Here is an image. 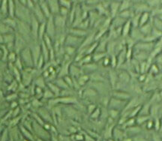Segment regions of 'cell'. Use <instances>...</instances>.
<instances>
[{"label":"cell","instance_id":"obj_1","mask_svg":"<svg viewBox=\"0 0 162 141\" xmlns=\"http://www.w3.org/2000/svg\"><path fill=\"white\" fill-rule=\"evenodd\" d=\"M20 57L21 60L26 67H32L34 65V59L29 47H26L20 52Z\"/></svg>","mask_w":162,"mask_h":141},{"label":"cell","instance_id":"obj_2","mask_svg":"<svg viewBox=\"0 0 162 141\" xmlns=\"http://www.w3.org/2000/svg\"><path fill=\"white\" fill-rule=\"evenodd\" d=\"M46 35H48V36L52 38L55 36L56 34V26L54 23V19H53V16L52 15L50 18H48L46 21Z\"/></svg>","mask_w":162,"mask_h":141},{"label":"cell","instance_id":"obj_3","mask_svg":"<svg viewBox=\"0 0 162 141\" xmlns=\"http://www.w3.org/2000/svg\"><path fill=\"white\" fill-rule=\"evenodd\" d=\"M33 11H34V17L37 19V20H38L40 24L41 23H44L46 22V20H47L46 18V17L44 16L43 11L39 5V2H38V3L35 5V8L33 9Z\"/></svg>","mask_w":162,"mask_h":141},{"label":"cell","instance_id":"obj_4","mask_svg":"<svg viewBox=\"0 0 162 141\" xmlns=\"http://www.w3.org/2000/svg\"><path fill=\"white\" fill-rule=\"evenodd\" d=\"M47 4L51 14L57 15L60 11V4L58 1H47Z\"/></svg>","mask_w":162,"mask_h":141},{"label":"cell","instance_id":"obj_5","mask_svg":"<svg viewBox=\"0 0 162 141\" xmlns=\"http://www.w3.org/2000/svg\"><path fill=\"white\" fill-rule=\"evenodd\" d=\"M39 5L43 11V13L44 14V16L46 17L47 19L50 18L52 15H51V12L50 11V8H49V6H48V4H47V2L46 1H39Z\"/></svg>","mask_w":162,"mask_h":141},{"label":"cell","instance_id":"obj_6","mask_svg":"<svg viewBox=\"0 0 162 141\" xmlns=\"http://www.w3.org/2000/svg\"><path fill=\"white\" fill-rule=\"evenodd\" d=\"M41 53H42V56L44 59V61L47 62L49 60L50 58V50L47 47V45L45 44V43L44 41L41 42Z\"/></svg>","mask_w":162,"mask_h":141},{"label":"cell","instance_id":"obj_7","mask_svg":"<svg viewBox=\"0 0 162 141\" xmlns=\"http://www.w3.org/2000/svg\"><path fill=\"white\" fill-rule=\"evenodd\" d=\"M15 2L14 1H8V14L9 17L14 18L15 16V11H16V5H15Z\"/></svg>","mask_w":162,"mask_h":141},{"label":"cell","instance_id":"obj_8","mask_svg":"<svg viewBox=\"0 0 162 141\" xmlns=\"http://www.w3.org/2000/svg\"><path fill=\"white\" fill-rule=\"evenodd\" d=\"M2 22L4 23H5L6 25H8V26H10V27H11L12 29L13 28H16L17 27V22L12 18V17H7L6 18H4V20H2Z\"/></svg>","mask_w":162,"mask_h":141},{"label":"cell","instance_id":"obj_9","mask_svg":"<svg viewBox=\"0 0 162 141\" xmlns=\"http://www.w3.org/2000/svg\"><path fill=\"white\" fill-rule=\"evenodd\" d=\"M0 30H1L2 35H7V34H11L13 32V29L8 26V25H6L3 22H2L1 23V29Z\"/></svg>","mask_w":162,"mask_h":141},{"label":"cell","instance_id":"obj_10","mask_svg":"<svg viewBox=\"0 0 162 141\" xmlns=\"http://www.w3.org/2000/svg\"><path fill=\"white\" fill-rule=\"evenodd\" d=\"M45 32H46V23H41L40 26H39V29H38V38L41 41L44 38V36L46 35Z\"/></svg>","mask_w":162,"mask_h":141},{"label":"cell","instance_id":"obj_11","mask_svg":"<svg viewBox=\"0 0 162 141\" xmlns=\"http://www.w3.org/2000/svg\"><path fill=\"white\" fill-rule=\"evenodd\" d=\"M69 33L74 35V36L77 37H81L83 35H86V32L82 30V29H71L69 30Z\"/></svg>","mask_w":162,"mask_h":141},{"label":"cell","instance_id":"obj_12","mask_svg":"<svg viewBox=\"0 0 162 141\" xmlns=\"http://www.w3.org/2000/svg\"><path fill=\"white\" fill-rule=\"evenodd\" d=\"M8 12V1L3 0L1 5V14L2 15H6Z\"/></svg>","mask_w":162,"mask_h":141},{"label":"cell","instance_id":"obj_13","mask_svg":"<svg viewBox=\"0 0 162 141\" xmlns=\"http://www.w3.org/2000/svg\"><path fill=\"white\" fill-rule=\"evenodd\" d=\"M48 86H50V89L53 93L54 94V95H56V96H58L59 94L61 93V91H60V88H59L56 85H54L51 83H48Z\"/></svg>","mask_w":162,"mask_h":141},{"label":"cell","instance_id":"obj_14","mask_svg":"<svg viewBox=\"0 0 162 141\" xmlns=\"http://www.w3.org/2000/svg\"><path fill=\"white\" fill-rule=\"evenodd\" d=\"M21 131L23 132V134L25 135L24 137H26V139H28V140H33V137H32V134L29 133V132H28L27 131V130L26 128H23V127H21Z\"/></svg>","mask_w":162,"mask_h":141},{"label":"cell","instance_id":"obj_15","mask_svg":"<svg viewBox=\"0 0 162 141\" xmlns=\"http://www.w3.org/2000/svg\"><path fill=\"white\" fill-rule=\"evenodd\" d=\"M60 3V6L61 7H64L65 8H68V10L71 8V2L70 1H65V0H62V1H59Z\"/></svg>","mask_w":162,"mask_h":141},{"label":"cell","instance_id":"obj_16","mask_svg":"<svg viewBox=\"0 0 162 141\" xmlns=\"http://www.w3.org/2000/svg\"><path fill=\"white\" fill-rule=\"evenodd\" d=\"M54 94L53 93V92L50 89H47L44 92V93L43 94V96L46 98H53L54 97Z\"/></svg>","mask_w":162,"mask_h":141},{"label":"cell","instance_id":"obj_17","mask_svg":"<svg viewBox=\"0 0 162 141\" xmlns=\"http://www.w3.org/2000/svg\"><path fill=\"white\" fill-rule=\"evenodd\" d=\"M65 50L67 55H68V56L72 55L73 53H74V51H75V48L72 47H69V46H66Z\"/></svg>","mask_w":162,"mask_h":141},{"label":"cell","instance_id":"obj_18","mask_svg":"<svg viewBox=\"0 0 162 141\" xmlns=\"http://www.w3.org/2000/svg\"><path fill=\"white\" fill-rule=\"evenodd\" d=\"M8 59L12 62H16V60H17V59H16V53H14V52H11L10 53V54L8 55Z\"/></svg>","mask_w":162,"mask_h":141},{"label":"cell","instance_id":"obj_19","mask_svg":"<svg viewBox=\"0 0 162 141\" xmlns=\"http://www.w3.org/2000/svg\"><path fill=\"white\" fill-rule=\"evenodd\" d=\"M148 18H149L148 14H147V13L143 14V15L142 16V18H141V20H140V26H143V24H145V23H146V21L148 20Z\"/></svg>","mask_w":162,"mask_h":141},{"label":"cell","instance_id":"obj_20","mask_svg":"<svg viewBox=\"0 0 162 141\" xmlns=\"http://www.w3.org/2000/svg\"><path fill=\"white\" fill-rule=\"evenodd\" d=\"M129 27H130V23L128 22V23H126L124 29H123V35L124 36H125L126 35H128V32L129 31Z\"/></svg>","mask_w":162,"mask_h":141},{"label":"cell","instance_id":"obj_21","mask_svg":"<svg viewBox=\"0 0 162 141\" xmlns=\"http://www.w3.org/2000/svg\"><path fill=\"white\" fill-rule=\"evenodd\" d=\"M44 60V59L43 56H41V58L39 59L38 62V64H37V66H38V68H41V67L43 66V65H44V64H43Z\"/></svg>","mask_w":162,"mask_h":141},{"label":"cell","instance_id":"obj_22","mask_svg":"<svg viewBox=\"0 0 162 141\" xmlns=\"http://www.w3.org/2000/svg\"><path fill=\"white\" fill-rule=\"evenodd\" d=\"M16 68H17L20 70H21L23 68V65L21 64V60L18 58L17 59V60H16Z\"/></svg>","mask_w":162,"mask_h":141},{"label":"cell","instance_id":"obj_23","mask_svg":"<svg viewBox=\"0 0 162 141\" xmlns=\"http://www.w3.org/2000/svg\"><path fill=\"white\" fill-rule=\"evenodd\" d=\"M64 80L65 81V83H67V85H69V86H72L73 83H72V80L70 77H68V76L67 77H64Z\"/></svg>","mask_w":162,"mask_h":141},{"label":"cell","instance_id":"obj_24","mask_svg":"<svg viewBox=\"0 0 162 141\" xmlns=\"http://www.w3.org/2000/svg\"><path fill=\"white\" fill-rule=\"evenodd\" d=\"M118 115V111H116V110H111V112H110V116L113 117V118H115V117L116 116Z\"/></svg>","mask_w":162,"mask_h":141},{"label":"cell","instance_id":"obj_25","mask_svg":"<svg viewBox=\"0 0 162 141\" xmlns=\"http://www.w3.org/2000/svg\"><path fill=\"white\" fill-rule=\"evenodd\" d=\"M95 109V105H89V113H92L93 110Z\"/></svg>","mask_w":162,"mask_h":141},{"label":"cell","instance_id":"obj_26","mask_svg":"<svg viewBox=\"0 0 162 141\" xmlns=\"http://www.w3.org/2000/svg\"><path fill=\"white\" fill-rule=\"evenodd\" d=\"M95 112H96V113H95V115H94V114L92 115L93 118H97V116H98L99 114H100V110H99V109H97V110H95Z\"/></svg>","mask_w":162,"mask_h":141},{"label":"cell","instance_id":"obj_27","mask_svg":"<svg viewBox=\"0 0 162 141\" xmlns=\"http://www.w3.org/2000/svg\"><path fill=\"white\" fill-rule=\"evenodd\" d=\"M76 140H79V141H82V140H83V137L82 135L77 134V135L76 136Z\"/></svg>","mask_w":162,"mask_h":141},{"label":"cell","instance_id":"obj_28","mask_svg":"<svg viewBox=\"0 0 162 141\" xmlns=\"http://www.w3.org/2000/svg\"><path fill=\"white\" fill-rule=\"evenodd\" d=\"M152 125H153V122H152V121H149V122H148L147 127H148V128H149V129H150V128L152 127Z\"/></svg>","mask_w":162,"mask_h":141},{"label":"cell","instance_id":"obj_29","mask_svg":"<svg viewBox=\"0 0 162 141\" xmlns=\"http://www.w3.org/2000/svg\"><path fill=\"white\" fill-rule=\"evenodd\" d=\"M155 128L156 129L159 128V122L158 121H156V122H155Z\"/></svg>","mask_w":162,"mask_h":141},{"label":"cell","instance_id":"obj_30","mask_svg":"<svg viewBox=\"0 0 162 141\" xmlns=\"http://www.w3.org/2000/svg\"><path fill=\"white\" fill-rule=\"evenodd\" d=\"M24 141H28V140H24Z\"/></svg>","mask_w":162,"mask_h":141}]
</instances>
